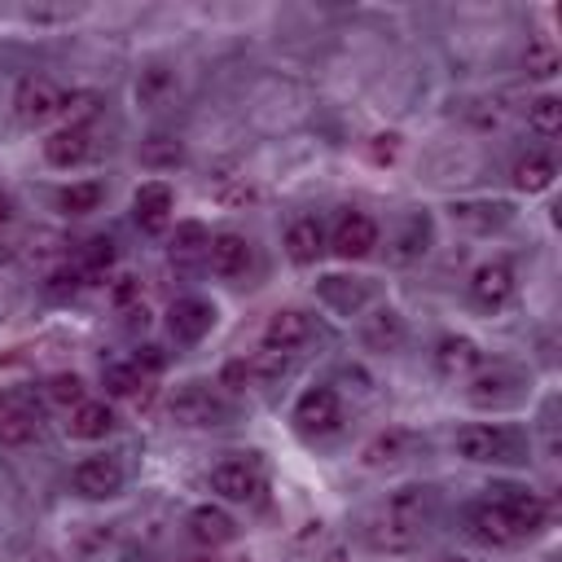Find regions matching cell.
<instances>
[{
  "mask_svg": "<svg viewBox=\"0 0 562 562\" xmlns=\"http://www.w3.org/2000/svg\"><path fill=\"white\" fill-rule=\"evenodd\" d=\"M211 193H215V202H224V206H246V202L255 198V184H250L246 176H215Z\"/></svg>",
  "mask_w": 562,
  "mask_h": 562,
  "instance_id": "34",
  "label": "cell"
},
{
  "mask_svg": "<svg viewBox=\"0 0 562 562\" xmlns=\"http://www.w3.org/2000/svg\"><path fill=\"white\" fill-rule=\"evenodd\" d=\"M44 391H48V400H53V404H70V408L88 400V395H83V378H79V373H53Z\"/></svg>",
  "mask_w": 562,
  "mask_h": 562,
  "instance_id": "36",
  "label": "cell"
},
{
  "mask_svg": "<svg viewBox=\"0 0 562 562\" xmlns=\"http://www.w3.org/2000/svg\"><path fill=\"white\" fill-rule=\"evenodd\" d=\"M452 448H457L461 461H474V465H501V461H518L522 457V439L509 426H496V422L461 426Z\"/></svg>",
  "mask_w": 562,
  "mask_h": 562,
  "instance_id": "2",
  "label": "cell"
},
{
  "mask_svg": "<svg viewBox=\"0 0 562 562\" xmlns=\"http://www.w3.org/2000/svg\"><path fill=\"white\" fill-rule=\"evenodd\" d=\"M321 250H325V228H321L316 215H299V220L285 224V255H290V263L307 268V263L321 259Z\"/></svg>",
  "mask_w": 562,
  "mask_h": 562,
  "instance_id": "17",
  "label": "cell"
},
{
  "mask_svg": "<svg viewBox=\"0 0 562 562\" xmlns=\"http://www.w3.org/2000/svg\"><path fill=\"white\" fill-rule=\"evenodd\" d=\"M364 342L373 351H400L404 347V316L395 307H378L373 316H364Z\"/></svg>",
  "mask_w": 562,
  "mask_h": 562,
  "instance_id": "22",
  "label": "cell"
},
{
  "mask_svg": "<svg viewBox=\"0 0 562 562\" xmlns=\"http://www.w3.org/2000/svg\"><path fill=\"white\" fill-rule=\"evenodd\" d=\"M211 492L220 501H233V505H250L263 496V465L255 457H224L211 474H206Z\"/></svg>",
  "mask_w": 562,
  "mask_h": 562,
  "instance_id": "4",
  "label": "cell"
},
{
  "mask_svg": "<svg viewBox=\"0 0 562 562\" xmlns=\"http://www.w3.org/2000/svg\"><path fill=\"white\" fill-rule=\"evenodd\" d=\"M114 255H119V250H114V241H110V237H88L75 263L83 268V277H101V272L114 263Z\"/></svg>",
  "mask_w": 562,
  "mask_h": 562,
  "instance_id": "33",
  "label": "cell"
},
{
  "mask_svg": "<svg viewBox=\"0 0 562 562\" xmlns=\"http://www.w3.org/2000/svg\"><path fill=\"white\" fill-rule=\"evenodd\" d=\"M505 514H509V522H514V531L527 540V536H536L540 527H544V518H549V509H544V501L536 496V492H527V487H496V496H492Z\"/></svg>",
  "mask_w": 562,
  "mask_h": 562,
  "instance_id": "12",
  "label": "cell"
},
{
  "mask_svg": "<svg viewBox=\"0 0 562 562\" xmlns=\"http://www.w3.org/2000/svg\"><path fill=\"white\" fill-rule=\"evenodd\" d=\"M373 246H378V224H373V215H364V211H356V206L338 211L334 233H329V250H334L338 259H364Z\"/></svg>",
  "mask_w": 562,
  "mask_h": 562,
  "instance_id": "8",
  "label": "cell"
},
{
  "mask_svg": "<svg viewBox=\"0 0 562 562\" xmlns=\"http://www.w3.org/2000/svg\"><path fill=\"white\" fill-rule=\"evenodd\" d=\"M70 487L79 492V496H88V501H110V496H119L123 492V465H119V457H83L75 470H70Z\"/></svg>",
  "mask_w": 562,
  "mask_h": 562,
  "instance_id": "9",
  "label": "cell"
},
{
  "mask_svg": "<svg viewBox=\"0 0 562 562\" xmlns=\"http://www.w3.org/2000/svg\"><path fill=\"white\" fill-rule=\"evenodd\" d=\"M448 562H452V558H448Z\"/></svg>",
  "mask_w": 562,
  "mask_h": 562,
  "instance_id": "45",
  "label": "cell"
},
{
  "mask_svg": "<svg viewBox=\"0 0 562 562\" xmlns=\"http://www.w3.org/2000/svg\"><path fill=\"white\" fill-rule=\"evenodd\" d=\"M79 285H83V268H79V263H61V268L48 277V290H53V294H66V290L75 294Z\"/></svg>",
  "mask_w": 562,
  "mask_h": 562,
  "instance_id": "40",
  "label": "cell"
},
{
  "mask_svg": "<svg viewBox=\"0 0 562 562\" xmlns=\"http://www.w3.org/2000/svg\"><path fill=\"white\" fill-rule=\"evenodd\" d=\"M140 162L154 167V171L180 167V162H184V145H180V136H171V132H154V136H145V140H140Z\"/></svg>",
  "mask_w": 562,
  "mask_h": 562,
  "instance_id": "27",
  "label": "cell"
},
{
  "mask_svg": "<svg viewBox=\"0 0 562 562\" xmlns=\"http://www.w3.org/2000/svg\"><path fill=\"white\" fill-rule=\"evenodd\" d=\"M132 364H136V373H140V378H145V373H158V369H162V364H167V356H162V351H158V347H140V351H136V360H132Z\"/></svg>",
  "mask_w": 562,
  "mask_h": 562,
  "instance_id": "42",
  "label": "cell"
},
{
  "mask_svg": "<svg viewBox=\"0 0 562 562\" xmlns=\"http://www.w3.org/2000/svg\"><path fill=\"white\" fill-rule=\"evenodd\" d=\"M123 316H127V321H123V325H127V329H145V325H149V312H145V307H140V303H136V307H127V312H123Z\"/></svg>",
  "mask_w": 562,
  "mask_h": 562,
  "instance_id": "43",
  "label": "cell"
},
{
  "mask_svg": "<svg viewBox=\"0 0 562 562\" xmlns=\"http://www.w3.org/2000/svg\"><path fill=\"white\" fill-rule=\"evenodd\" d=\"M171 211H176V193H171V184H162V180H145V184L132 193V215H136V224H140L145 233H162V228L171 224Z\"/></svg>",
  "mask_w": 562,
  "mask_h": 562,
  "instance_id": "11",
  "label": "cell"
},
{
  "mask_svg": "<svg viewBox=\"0 0 562 562\" xmlns=\"http://www.w3.org/2000/svg\"><path fill=\"white\" fill-rule=\"evenodd\" d=\"M527 123L540 132V136H558L562 132V101L553 92H540L527 101Z\"/></svg>",
  "mask_w": 562,
  "mask_h": 562,
  "instance_id": "31",
  "label": "cell"
},
{
  "mask_svg": "<svg viewBox=\"0 0 562 562\" xmlns=\"http://www.w3.org/2000/svg\"><path fill=\"white\" fill-rule=\"evenodd\" d=\"M92 154V132L79 123V127H57V132H48L44 136V158H48V167H79L83 158Z\"/></svg>",
  "mask_w": 562,
  "mask_h": 562,
  "instance_id": "15",
  "label": "cell"
},
{
  "mask_svg": "<svg viewBox=\"0 0 562 562\" xmlns=\"http://www.w3.org/2000/svg\"><path fill=\"white\" fill-rule=\"evenodd\" d=\"M501 386H505V378H501V373H479V378L470 382V391H465V395H470V404L487 408V404H496V400L505 395Z\"/></svg>",
  "mask_w": 562,
  "mask_h": 562,
  "instance_id": "38",
  "label": "cell"
},
{
  "mask_svg": "<svg viewBox=\"0 0 562 562\" xmlns=\"http://www.w3.org/2000/svg\"><path fill=\"white\" fill-rule=\"evenodd\" d=\"M220 382H224L228 391H250V386L259 382V373H255V360H228V364L220 369Z\"/></svg>",
  "mask_w": 562,
  "mask_h": 562,
  "instance_id": "37",
  "label": "cell"
},
{
  "mask_svg": "<svg viewBox=\"0 0 562 562\" xmlns=\"http://www.w3.org/2000/svg\"><path fill=\"white\" fill-rule=\"evenodd\" d=\"M40 435V408H0V443L26 448Z\"/></svg>",
  "mask_w": 562,
  "mask_h": 562,
  "instance_id": "26",
  "label": "cell"
},
{
  "mask_svg": "<svg viewBox=\"0 0 562 562\" xmlns=\"http://www.w3.org/2000/svg\"><path fill=\"white\" fill-rule=\"evenodd\" d=\"M364 154H369V162L386 167V162H395V158H400V136H395V132H378V136H369Z\"/></svg>",
  "mask_w": 562,
  "mask_h": 562,
  "instance_id": "39",
  "label": "cell"
},
{
  "mask_svg": "<svg viewBox=\"0 0 562 562\" xmlns=\"http://www.w3.org/2000/svg\"><path fill=\"white\" fill-rule=\"evenodd\" d=\"M294 426L303 435H334L342 426V404H338L334 386H307L294 400Z\"/></svg>",
  "mask_w": 562,
  "mask_h": 562,
  "instance_id": "7",
  "label": "cell"
},
{
  "mask_svg": "<svg viewBox=\"0 0 562 562\" xmlns=\"http://www.w3.org/2000/svg\"><path fill=\"white\" fill-rule=\"evenodd\" d=\"M553 176H558V162L549 154H522L514 162V189H522V193H544L553 184Z\"/></svg>",
  "mask_w": 562,
  "mask_h": 562,
  "instance_id": "24",
  "label": "cell"
},
{
  "mask_svg": "<svg viewBox=\"0 0 562 562\" xmlns=\"http://www.w3.org/2000/svg\"><path fill=\"white\" fill-rule=\"evenodd\" d=\"M101 198H105V189H101L97 180H75V184H66V189L57 193V206H61L66 215H92V211L101 206Z\"/></svg>",
  "mask_w": 562,
  "mask_h": 562,
  "instance_id": "29",
  "label": "cell"
},
{
  "mask_svg": "<svg viewBox=\"0 0 562 562\" xmlns=\"http://www.w3.org/2000/svg\"><path fill=\"white\" fill-rule=\"evenodd\" d=\"M430 487L426 483H408L400 492H391L378 527H373V544L386 549V553H413L426 536V522H430Z\"/></svg>",
  "mask_w": 562,
  "mask_h": 562,
  "instance_id": "1",
  "label": "cell"
},
{
  "mask_svg": "<svg viewBox=\"0 0 562 562\" xmlns=\"http://www.w3.org/2000/svg\"><path fill=\"white\" fill-rule=\"evenodd\" d=\"M312 334H316V325H312V316L303 307H277L268 316V325H263V351L290 360L312 342Z\"/></svg>",
  "mask_w": 562,
  "mask_h": 562,
  "instance_id": "5",
  "label": "cell"
},
{
  "mask_svg": "<svg viewBox=\"0 0 562 562\" xmlns=\"http://www.w3.org/2000/svg\"><path fill=\"white\" fill-rule=\"evenodd\" d=\"M465 531H470L479 544H492V549H501V544H518V540H522V536L514 531L509 514H505L496 501H479V505L465 514Z\"/></svg>",
  "mask_w": 562,
  "mask_h": 562,
  "instance_id": "13",
  "label": "cell"
},
{
  "mask_svg": "<svg viewBox=\"0 0 562 562\" xmlns=\"http://www.w3.org/2000/svg\"><path fill=\"white\" fill-rule=\"evenodd\" d=\"M9 220H13V198H9V193H0V228H4Z\"/></svg>",
  "mask_w": 562,
  "mask_h": 562,
  "instance_id": "44",
  "label": "cell"
},
{
  "mask_svg": "<svg viewBox=\"0 0 562 562\" xmlns=\"http://www.w3.org/2000/svg\"><path fill=\"white\" fill-rule=\"evenodd\" d=\"M110 299H114V307H123V312L136 307V303H140V281H136V277H119L114 290H110Z\"/></svg>",
  "mask_w": 562,
  "mask_h": 562,
  "instance_id": "41",
  "label": "cell"
},
{
  "mask_svg": "<svg viewBox=\"0 0 562 562\" xmlns=\"http://www.w3.org/2000/svg\"><path fill=\"white\" fill-rule=\"evenodd\" d=\"M426 237H430V224H426V220H408V233L395 241L391 259H395V263H413V259L426 250Z\"/></svg>",
  "mask_w": 562,
  "mask_h": 562,
  "instance_id": "35",
  "label": "cell"
},
{
  "mask_svg": "<svg viewBox=\"0 0 562 562\" xmlns=\"http://www.w3.org/2000/svg\"><path fill=\"white\" fill-rule=\"evenodd\" d=\"M176 88H180V79H176L171 66H149V70H140V79H136V101L149 105V110H158V105H167V101L176 97Z\"/></svg>",
  "mask_w": 562,
  "mask_h": 562,
  "instance_id": "23",
  "label": "cell"
},
{
  "mask_svg": "<svg viewBox=\"0 0 562 562\" xmlns=\"http://www.w3.org/2000/svg\"><path fill=\"white\" fill-rule=\"evenodd\" d=\"M189 536H193L198 544H206V549H220V544H228V540L237 536V522H233V514L220 509V505H193V509H189Z\"/></svg>",
  "mask_w": 562,
  "mask_h": 562,
  "instance_id": "19",
  "label": "cell"
},
{
  "mask_svg": "<svg viewBox=\"0 0 562 562\" xmlns=\"http://www.w3.org/2000/svg\"><path fill=\"white\" fill-rule=\"evenodd\" d=\"M101 382H105V391L119 395V400L145 404V395H149V386H145V378L136 373V364H110V369L101 373Z\"/></svg>",
  "mask_w": 562,
  "mask_h": 562,
  "instance_id": "30",
  "label": "cell"
},
{
  "mask_svg": "<svg viewBox=\"0 0 562 562\" xmlns=\"http://www.w3.org/2000/svg\"><path fill=\"white\" fill-rule=\"evenodd\" d=\"M206 263H211V272L224 277V281L246 277V268H250V241H246L241 233H220V237H211V246H206Z\"/></svg>",
  "mask_w": 562,
  "mask_h": 562,
  "instance_id": "16",
  "label": "cell"
},
{
  "mask_svg": "<svg viewBox=\"0 0 562 562\" xmlns=\"http://www.w3.org/2000/svg\"><path fill=\"white\" fill-rule=\"evenodd\" d=\"M110 430H114V408L105 400H83L66 417V435L70 439H105Z\"/></svg>",
  "mask_w": 562,
  "mask_h": 562,
  "instance_id": "21",
  "label": "cell"
},
{
  "mask_svg": "<svg viewBox=\"0 0 562 562\" xmlns=\"http://www.w3.org/2000/svg\"><path fill=\"white\" fill-rule=\"evenodd\" d=\"M413 448H417V439H413L408 430L391 426V430H378V435L364 443L360 461H364L369 470H386V465H400V461H408V457H413Z\"/></svg>",
  "mask_w": 562,
  "mask_h": 562,
  "instance_id": "18",
  "label": "cell"
},
{
  "mask_svg": "<svg viewBox=\"0 0 562 562\" xmlns=\"http://www.w3.org/2000/svg\"><path fill=\"white\" fill-rule=\"evenodd\" d=\"M167 417L176 426H189V430H202V426H224L228 422V400L206 386V382H184L171 391L167 400Z\"/></svg>",
  "mask_w": 562,
  "mask_h": 562,
  "instance_id": "3",
  "label": "cell"
},
{
  "mask_svg": "<svg viewBox=\"0 0 562 562\" xmlns=\"http://www.w3.org/2000/svg\"><path fill=\"white\" fill-rule=\"evenodd\" d=\"M522 70L531 75V79H553L558 75V48H553V40H531L527 44V53H522Z\"/></svg>",
  "mask_w": 562,
  "mask_h": 562,
  "instance_id": "32",
  "label": "cell"
},
{
  "mask_svg": "<svg viewBox=\"0 0 562 562\" xmlns=\"http://www.w3.org/2000/svg\"><path fill=\"white\" fill-rule=\"evenodd\" d=\"M206 246H211L206 224H198V220L176 224V233H171V259H176V263H193V259H202Z\"/></svg>",
  "mask_w": 562,
  "mask_h": 562,
  "instance_id": "28",
  "label": "cell"
},
{
  "mask_svg": "<svg viewBox=\"0 0 562 562\" xmlns=\"http://www.w3.org/2000/svg\"><path fill=\"white\" fill-rule=\"evenodd\" d=\"M479 364H483V351H479L474 338H461V334L439 338V347H435V369H439L443 378H465V373H474Z\"/></svg>",
  "mask_w": 562,
  "mask_h": 562,
  "instance_id": "20",
  "label": "cell"
},
{
  "mask_svg": "<svg viewBox=\"0 0 562 562\" xmlns=\"http://www.w3.org/2000/svg\"><path fill=\"white\" fill-rule=\"evenodd\" d=\"M215 325V307L206 299H176L167 312V329L176 342H202Z\"/></svg>",
  "mask_w": 562,
  "mask_h": 562,
  "instance_id": "14",
  "label": "cell"
},
{
  "mask_svg": "<svg viewBox=\"0 0 562 562\" xmlns=\"http://www.w3.org/2000/svg\"><path fill=\"white\" fill-rule=\"evenodd\" d=\"M470 299H474L479 307H487V312L505 307V303L514 299V268H509L505 259L479 263V268L470 272Z\"/></svg>",
  "mask_w": 562,
  "mask_h": 562,
  "instance_id": "10",
  "label": "cell"
},
{
  "mask_svg": "<svg viewBox=\"0 0 562 562\" xmlns=\"http://www.w3.org/2000/svg\"><path fill=\"white\" fill-rule=\"evenodd\" d=\"M452 220L474 233H492L509 220V202H452Z\"/></svg>",
  "mask_w": 562,
  "mask_h": 562,
  "instance_id": "25",
  "label": "cell"
},
{
  "mask_svg": "<svg viewBox=\"0 0 562 562\" xmlns=\"http://www.w3.org/2000/svg\"><path fill=\"white\" fill-rule=\"evenodd\" d=\"M61 101H66V92H61L53 79L31 75V79H22L18 92H13V114H18L26 127H40V123H48V119L61 114Z\"/></svg>",
  "mask_w": 562,
  "mask_h": 562,
  "instance_id": "6",
  "label": "cell"
}]
</instances>
